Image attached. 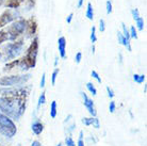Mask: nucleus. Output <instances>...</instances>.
Returning a JSON list of instances; mask_svg holds the SVG:
<instances>
[{"label":"nucleus","instance_id":"f257e3e1","mask_svg":"<svg viewBox=\"0 0 147 146\" xmlns=\"http://www.w3.org/2000/svg\"><path fill=\"white\" fill-rule=\"evenodd\" d=\"M26 101L27 97L22 96H1L0 112L11 120L18 121L26 111Z\"/></svg>","mask_w":147,"mask_h":146},{"label":"nucleus","instance_id":"f03ea898","mask_svg":"<svg viewBox=\"0 0 147 146\" xmlns=\"http://www.w3.org/2000/svg\"><path fill=\"white\" fill-rule=\"evenodd\" d=\"M26 30V20L22 18H19L17 20L12 22V25L7 28H4L0 31V45L7 42V41L17 40V37L20 36Z\"/></svg>","mask_w":147,"mask_h":146},{"label":"nucleus","instance_id":"7ed1b4c3","mask_svg":"<svg viewBox=\"0 0 147 146\" xmlns=\"http://www.w3.org/2000/svg\"><path fill=\"white\" fill-rule=\"evenodd\" d=\"M38 53V37L35 36L27 49L25 57L18 60L17 67L22 70H28L29 68H34L36 64V58Z\"/></svg>","mask_w":147,"mask_h":146},{"label":"nucleus","instance_id":"20e7f679","mask_svg":"<svg viewBox=\"0 0 147 146\" xmlns=\"http://www.w3.org/2000/svg\"><path fill=\"white\" fill-rule=\"evenodd\" d=\"M17 132L13 120L0 112V137L2 139H12Z\"/></svg>","mask_w":147,"mask_h":146},{"label":"nucleus","instance_id":"39448f33","mask_svg":"<svg viewBox=\"0 0 147 146\" xmlns=\"http://www.w3.org/2000/svg\"><path fill=\"white\" fill-rule=\"evenodd\" d=\"M22 48H24V41H14L13 43L5 45L3 47V51H1V53L5 61H12L20 55Z\"/></svg>","mask_w":147,"mask_h":146},{"label":"nucleus","instance_id":"423d86ee","mask_svg":"<svg viewBox=\"0 0 147 146\" xmlns=\"http://www.w3.org/2000/svg\"><path fill=\"white\" fill-rule=\"evenodd\" d=\"M31 75H14L0 78V87H22L30 80Z\"/></svg>","mask_w":147,"mask_h":146},{"label":"nucleus","instance_id":"0eeeda50","mask_svg":"<svg viewBox=\"0 0 147 146\" xmlns=\"http://www.w3.org/2000/svg\"><path fill=\"white\" fill-rule=\"evenodd\" d=\"M30 88L25 87H1L0 88V95L1 96H22L28 97Z\"/></svg>","mask_w":147,"mask_h":146},{"label":"nucleus","instance_id":"6e6552de","mask_svg":"<svg viewBox=\"0 0 147 146\" xmlns=\"http://www.w3.org/2000/svg\"><path fill=\"white\" fill-rule=\"evenodd\" d=\"M19 17V13L16 9H7L0 15V28H3L7 25L17 20Z\"/></svg>","mask_w":147,"mask_h":146},{"label":"nucleus","instance_id":"1a4fd4ad","mask_svg":"<svg viewBox=\"0 0 147 146\" xmlns=\"http://www.w3.org/2000/svg\"><path fill=\"white\" fill-rule=\"evenodd\" d=\"M81 96H82V99H83V105H84V107L88 111V113L91 114L92 116H96V115H97V111H96V109H95L93 99L88 98V95L85 94L84 92H81Z\"/></svg>","mask_w":147,"mask_h":146},{"label":"nucleus","instance_id":"9d476101","mask_svg":"<svg viewBox=\"0 0 147 146\" xmlns=\"http://www.w3.org/2000/svg\"><path fill=\"white\" fill-rule=\"evenodd\" d=\"M37 24L34 18H30L26 20V30L25 32L27 33V37H32L36 33Z\"/></svg>","mask_w":147,"mask_h":146},{"label":"nucleus","instance_id":"9b49d317","mask_svg":"<svg viewBox=\"0 0 147 146\" xmlns=\"http://www.w3.org/2000/svg\"><path fill=\"white\" fill-rule=\"evenodd\" d=\"M82 124L84 126H93L95 129H99L100 128V123L99 120L96 116H92V117H83L82 118Z\"/></svg>","mask_w":147,"mask_h":146},{"label":"nucleus","instance_id":"f8f14e48","mask_svg":"<svg viewBox=\"0 0 147 146\" xmlns=\"http://www.w3.org/2000/svg\"><path fill=\"white\" fill-rule=\"evenodd\" d=\"M58 49H59L60 57L62 59L66 58V39L64 36L59 37V40H58Z\"/></svg>","mask_w":147,"mask_h":146},{"label":"nucleus","instance_id":"ddd939ff","mask_svg":"<svg viewBox=\"0 0 147 146\" xmlns=\"http://www.w3.org/2000/svg\"><path fill=\"white\" fill-rule=\"evenodd\" d=\"M64 125H65V131L68 133V135H71V132L75 130L76 128V124L73 120V115L69 114L68 116L65 118V122H64Z\"/></svg>","mask_w":147,"mask_h":146},{"label":"nucleus","instance_id":"4468645a","mask_svg":"<svg viewBox=\"0 0 147 146\" xmlns=\"http://www.w3.org/2000/svg\"><path fill=\"white\" fill-rule=\"evenodd\" d=\"M117 40H118V43L121 44V45H124V46L128 49V51L132 50V48H131V44H130V40H127V39L123 35V33L119 32V31L117 32Z\"/></svg>","mask_w":147,"mask_h":146},{"label":"nucleus","instance_id":"2eb2a0df","mask_svg":"<svg viewBox=\"0 0 147 146\" xmlns=\"http://www.w3.org/2000/svg\"><path fill=\"white\" fill-rule=\"evenodd\" d=\"M31 129H32V132H33L35 135H40L42 132L44 131V125L42 124L40 121H36L32 124Z\"/></svg>","mask_w":147,"mask_h":146},{"label":"nucleus","instance_id":"dca6fc26","mask_svg":"<svg viewBox=\"0 0 147 146\" xmlns=\"http://www.w3.org/2000/svg\"><path fill=\"white\" fill-rule=\"evenodd\" d=\"M24 2V0H5L4 5L7 9H17Z\"/></svg>","mask_w":147,"mask_h":146},{"label":"nucleus","instance_id":"f3484780","mask_svg":"<svg viewBox=\"0 0 147 146\" xmlns=\"http://www.w3.org/2000/svg\"><path fill=\"white\" fill-rule=\"evenodd\" d=\"M58 114V105L55 100H52L51 105H50V117L51 118H55Z\"/></svg>","mask_w":147,"mask_h":146},{"label":"nucleus","instance_id":"a211bd4d","mask_svg":"<svg viewBox=\"0 0 147 146\" xmlns=\"http://www.w3.org/2000/svg\"><path fill=\"white\" fill-rule=\"evenodd\" d=\"M85 16L88 17V20H93V19H94V10H93V5L91 2H88V3L86 12H85Z\"/></svg>","mask_w":147,"mask_h":146},{"label":"nucleus","instance_id":"6ab92c4d","mask_svg":"<svg viewBox=\"0 0 147 146\" xmlns=\"http://www.w3.org/2000/svg\"><path fill=\"white\" fill-rule=\"evenodd\" d=\"M133 80H134V82H136V83L142 84L145 82V80H146V76H145V75L134 74V75H133Z\"/></svg>","mask_w":147,"mask_h":146},{"label":"nucleus","instance_id":"aec40b11","mask_svg":"<svg viewBox=\"0 0 147 146\" xmlns=\"http://www.w3.org/2000/svg\"><path fill=\"white\" fill-rule=\"evenodd\" d=\"M86 89H88V92H90L93 96L97 95V90H96L95 85H94L92 82H88V83H86Z\"/></svg>","mask_w":147,"mask_h":146},{"label":"nucleus","instance_id":"412c9836","mask_svg":"<svg viewBox=\"0 0 147 146\" xmlns=\"http://www.w3.org/2000/svg\"><path fill=\"white\" fill-rule=\"evenodd\" d=\"M45 103H46V93L43 92L38 97V100H37V108H40V106L45 105Z\"/></svg>","mask_w":147,"mask_h":146},{"label":"nucleus","instance_id":"4be33fe9","mask_svg":"<svg viewBox=\"0 0 147 146\" xmlns=\"http://www.w3.org/2000/svg\"><path fill=\"white\" fill-rule=\"evenodd\" d=\"M136 28L138 30H140V31H143L144 29V19L142 17H139V18L136 19Z\"/></svg>","mask_w":147,"mask_h":146},{"label":"nucleus","instance_id":"5701e85b","mask_svg":"<svg viewBox=\"0 0 147 146\" xmlns=\"http://www.w3.org/2000/svg\"><path fill=\"white\" fill-rule=\"evenodd\" d=\"M90 39H91V42H92V44H95L96 41H97V36H96V28L93 26L92 29H91V36H90Z\"/></svg>","mask_w":147,"mask_h":146},{"label":"nucleus","instance_id":"b1692460","mask_svg":"<svg viewBox=\"0 0 147 146\" xmlns=\"http://www.w3.org/2000/svg\"><path fill=\"white\" fill-rule=\"evenodd\" d=\"M129 35H130V39H134V40L138 39V33H136V29L134 26H132L129 30Z\"/></svg>","mask_w":147,"mask_h":146},{"label":"nucleus","instance_id":"393cba45","mask_svg":"<svg viewBox=\"0 0 147 146\" xmlns=\"http://www.w3.org/2000/svg\"><path fill=\"white\" fill-rule=\"evenodd\" d=\"M121 28H123V35L127 39V40H130V35H129V30L127 29V26L124 24V22H121Z\"/></svg>","mask_w":147,"mask_h":146},{"label":"nucleus","instance_id":"a878e982","mask_svg":"<svg viewBox=\"0 0 147 146\" xmlns=\"http://www.w3.org/2000/svg\"><path fill=\"white\" fill-rule=\"evenodd\" d=\"M59 75V68H57L55 67V70L52 72V75H51V84L52 85H55V81H57V77Z\"/></svg>","mask_w":147,"mask_h":146},{"label":"nucleus","instance_id":"bb28decb","mask_svg":"<svg viewBox=\"0 0 147 146\" xmlns=\"http://www.w3.org/2000/svg\"><path fill=\"white\" fill-rule=\"evenodd\" d=\"M65 145L66 146H76V143H75V141H74L73 138H71L70 135H68V137L65 138Z\"/></svg>","mask_w":147,"mask_h":146},{"label":"nucleus","instance_id":"cd10ccee","mask_svg":"<svg viewBox=\"0 0 147 146\" xmlns=\"http://www.w3.org/2000/svg\"><path fill=\"white\" fill-rule=\"evenodd\" d=\"M77 146H84V141H83V131L79 132V139H78Z\"/></svg>","mask_w":147,"mask_h":146},{"label":"nucleus","instance_id":"c85d7f7f","mask_svg":"<svg viewBox=\"0 0 147 146\" xmlns=\"http://www.w3.org/2000/svg\"><path fill=\"white\" fill-rule=\"evenodd\" d=\"M91 75H92V77L95 79L98 83H101V78L99 77V75H98V73L96 72V70H92V73H91Z\"/></svg>","mask_w":147,"mask_h":146},{"label":"nucleus","instance_id":"c756f323","mask_svg":"<svg viewBox=\"0 0 147 146\" xmlns=\"http://www.w3.org/2000/svg\"><path fill=\"white\" fill-rule=\"evenodd\" d=\"M106 7H107V14H111L112 13V2H111V0H107V2H106Z\"/></svg>","mask_w":147,"mask_h":146},{"label":"nucleus","instance_id":"7c9ffc66","mask_svg":"<svg viewBox=\"0 0 147 146\" xmlns=\"http://www.w3.org/2000/svg\"><path fill=\"white\" fill-rule=\"evenodd\" d=\"M131 15H132L133 19L136 20V18H139V17H140V12H139L138 9H132V10H131Z\"/></svg>","mask_w":147,"mask_h":146},{"label":"nucleus","instance_id":"2f4dec72","mask_svg":"<svg viewBox=\"0 0 147 146\" xmlns=\"http://www.w3.org/2000/svg\"><path fill=\"white\" fill-rule=\"evenodd\" d=\"M115 110H116V103L115 101H110V105H109V111H110V113H114L115 112Z\"/></svg>","mask_w":147,"mask_h":146},{"label":"nucleus","instance_id":"473e14b6","mask_svg":"<svg viewBox=\"0 0 147 146\" xmlns=\"http://www.w3.org/2000/svg\"><path fill=\"white\" fill-rule=\"evenodd\" d=\"M99 30L100 32H105L106 31V22L103 19H100L99 20Z\"/></svg>","mask_w":147,"mask_h":146},{"label":"nucleus","instance_id":"72a5a7b5","mask_svg":"<svg viewBox=\"0 0 147 146\" xmlns=\"http://www.w3.org/2000/svg\"><path fill=\"white\" fill-rule=\"evenodd\" d=\"M45 84H46V74H43L42 75V79H40V89L42 88H44L45 87Z\"/></svg>","mask_w":147,"mask_h":146},{"label":"nucleus","instance_id":"f704fd0d","mask_svg":"<svg viewBox=\"0 0 147 146\" xmlns=\"http://www.w3.org/2000/svg\"><path fill=\"white\" fill-rule=\"evenodd\" d=\"M81 60H82V53L81 52H77L76 53V57H75V62L79 64L81 62Z\"/></svg>","mask_w":147,"mask_h":146},{"label":"nucleus","instance_id":"c9c22d12","mask_svg":"<svg viewBox=\"0 0 147 146\" xmlns=\"http://www.w3.org/2000/svg\"><path fill=\"white\" fill-rule=\"evenodd\" d=\"M107 93H108V96H109L110 98H113L114 95H115V94H114V92H113V90H112L110 87H107Z\"/></svg>","mask_w":147,"mask_h":146},{"label":"nucleus","instance_id":"e433bc0d","mask_svg":"<svg viewBox=\"0 0 147 146\" xmlns=\"http://www.w3.org/2000/svg\"><path fill=\"white\" fill-rule=\"evenodd\" d=\"M73 17H74V14H73V13H70V14L67 16V18H66L67 24H70V22H71V20H73Z\"/></svg>","mask_w":147,"mask_h":146},{"label":"nucleus","instance_id":"4c0bfd02","mask_svg":"<svg viewBox=\"0 0 147 146\" xmlns=\"http://www.w3.org/2000/svg\"><path fill=\"white\" fill-rule=\"evenodd\" d=\"M31 146H43V145H42L38 141H33V142H32V144H31Z\"/></svg>","mask_w":147,"mask_h":146},{"label":"nucleus","instance_id":"58836bf2","mask_svg":"<svg viewBox=\"0 0 147 146\" xmlns=\"http://www.w3.org/2000/svg\"><path fill=\"white\" fill-rule=\"evenodd\" d=\"M83 2H84V0H78V4H77V7L80 9L82 5H83Z\"/></svg>","mask_w":147,"mask_h":146},{"label":"nucleus","instance_id":"ea45409f","mask_svg":"<svg viewBox=\"0 0 147 146\" xmlns=\"http://www.w3.org/2000/svg\"><path fill=\"white\" fill-rule=\"evenodd\" d=\"M58 61H59V58H58V57H55V67H57V65H58Z\"/></svg>","mask_w":147,"mask_h":146},{"label":"nucleus","instance_id":"a19ab883","mask_svg":"<svg viewBox=\"0 0 147 146\" xmlns=\"http://www.w3.org/2000/svg\"><path fill=\"white\" fill-rule=\"evenodd\" d=\"M92 52H93V55L95 53V46H94V44H93V46H92Z\"/></svg>","mask_w":147,"mask_h":146},{"label":"nucleus","instance_id":"79ce46f5","mask_svg":"<svg viewBox=\"0 0 147 146\" xmlns=\"http://www.w3.org/2000/svg\"><path fill=\"white\" fill-rule=\"evenodd\" d=\"M119 62H123V55H121V53H119Z\"/></svg>","mask_w":147,"mask_h":146},{"label":"nucleus","instance_id":"37998d69","mask_svg":"<svg viewBox=\"0 0 147 146\" xmlns=\"http://www.w3.org/2000/svg\"><path fill=\"white\" fill-rule=\"evenodd\" d=\"M4 2H5V0H0V7H1V5L4 3Z\"/></svg>","mask_w":147,"mask_h":146},{"label":"nucleus","instance_id":"c03bdc74","mask_svg":"<svg viewBox=\"0 0 147 146\" xmlns=\"http://www.w3.org/2000/svg\"><path fill=\"white\" fill-rule=\"evenodd\" d=\"M2 58V53H1V51H0V59Z\"/></svg>","mask_w":147,"mask_h":146},{"label":"nucleus","instance_id":"a18cd8bd","mask_svg":"<svg viewBox=\"0 0 147 146\" xmlns=\"http://www.w3.org/2000/svg\"><path fill=\"white\" fill-rule=\"evenodd\" d=\"M57 146H63V145H62V144H61V143H59V144H58V145H57Z\"/></svg>","mask_w":147,"mask_h":146},{"label":"nucleus","instance_id":"49530a36","mask_svg":"<svg viewBox=\"0 0 147 146\" xmlns=\"http://www.w3.org/2000/svg\"><path fill=\"white\" fill-rule=\"evenodd\" d=\"M0 141H2V138H1V137H0Z\"/></svg>","mask_w":147,"mask_h":146}]
</instances>
